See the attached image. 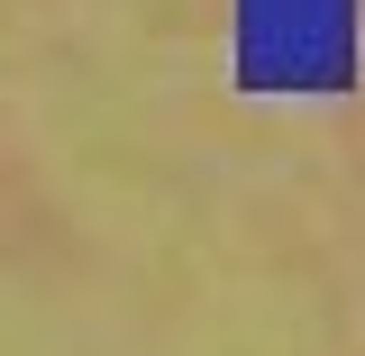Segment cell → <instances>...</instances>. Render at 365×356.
<instances>
[]
</instances>
